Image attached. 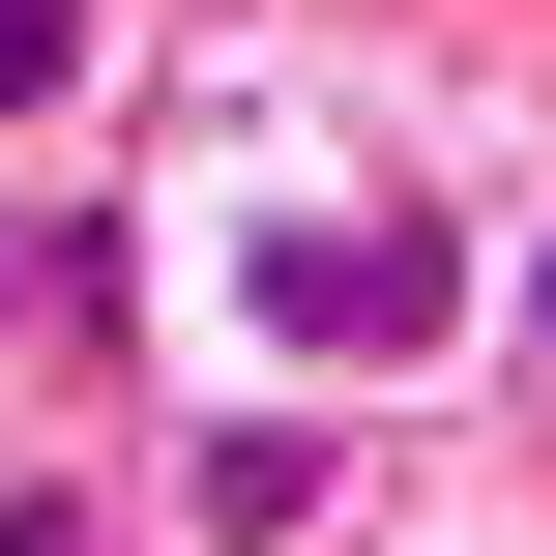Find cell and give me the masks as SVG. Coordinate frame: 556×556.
Listing matches in <instances>:
<instances>
[{
  "label": "cell",
  "mask_w": 556,
  "mask_h": 556,
  "mask_svg": "<svg viewBox=\"0 0 556 556\" xmlns=\"http://www.w3.org/2000/svg\"><path fill=\"white\" fill-rule=\"evenodd\" d=\"M264 323H293V352H440V323H469V235H440V205H293Z\"/></svg>",
  "instance_id": "obj_1"
},
{
  "label": "cell",
  "mask_w": 556,
  "mask_h": 556,
  "mask_svg": "<svg viewBox=\"0 0 556 556\" xmlns=\"http://www.w3.org/2000/svg\"><path fill=\"white\" fill-rule=\"evenodd\" d=\"M352 528V440H323V410H205V440H176V556H323Z\"/></svg>",
  "instance_id": "obj_2"
},
{
  "label": "cell",
  "mask_w": 556,
  "mask_h": 556,
  "mask_svg": "<svg viewBox=\"0 0 556 556\" xmlns=\"http://www.w3.org/2000/svg\"><path fill=\"white\" fill-rule=\"evenodd\" d=\"M88 323H117V264H88V205H29V176H0V352H88Z\"/></svg>",
  "instance_id": "obj_3"
},
{
  "label": "cell",
  "mask_w": 556,
  "mask_h": 556,
  "mask_svg": "<svg viewBox=\"0 0 556 556\" xmlns=\"http://www.w3.org/2000/svg\"><path fill=\"white\" fill-rule=\"evenodd\" d=\"M88 59H117V29H88V0H0V117H59V88H88Z\"/></svg>",
  "instance_id": "obj_4"
},
{
  "label": "cell",
  "mask_w": 556,
  "mask_h": 556,
  "mask_svg": "<svg viewBox=\"0 0 556 556\" xmlns=\"http://www.w3.org/2000/svg\"><path fill=\"white\" fill-rule=\"evenodd\" d=\"M0 556H117V498L88 469H0Z\"/></svg>",
  "instance_id": "obj_5"
},
{
  "label": "cell",
  "mask_w": 556,
  "mask_h": 556,
  "mask_svg": "<svg viewBox=\"0 0 556 556\" xmlns=\"http://www.w3.org/2000/svg\"><path fill=\"white\" fill-rule=\"evenodd\" d=\"M528 352H556V264H528Z\"/></svg>",
  "instance_id": "obj_6"
}]
</instances>
